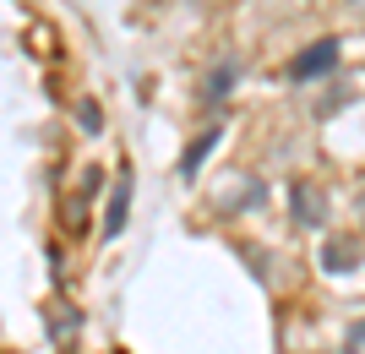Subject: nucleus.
Instances as JSON below:
<instances>
[{
  "label": "nucleus",
  "mask_w": 365,
  "mask_h": 354,
  "mask_svg": "<svg viewBox=\"0 0 365 354\" xmlns=\"http://www.w3.org/2000/svg\"><path fill=\"white\" fill-rule=\"evenodd\" d=\"M333 61H338V44H333V38H322V44H311L300 61L289 66V77H294V82H311V77H322Z\"/></svg>",
  "instance_id": "nucleus-1"
},
{
  "label": "nucleus",
  "mask_w": 365,
  "mask_h": 354,
  "mask_svg": "<svg viewBox=\"0 0 365 354\" xmlns=\"http://www.w3.org/2000/svg\"><path fill=\"white\" fill-rule=\"evenodd\" d=\"M360 256H365L360 240H327V251H322L327 273H349V262H360Z\"/></svg>",
  "instance_id": "nucleus-2"
},
{
  "label": "nucleus",
  "mask_w": 365,
  "mask_h": 354,
  "mask_svg": "<svg viewBox=\"0 0 365 354\" xmlns=\"http://www.w3.org/2000/svg\"><path fill=\"white\" fill-rule=\"evenodd\" d=\"M125 207H131V185H120V191H115V202H109V218H104V234H120Z\"/></svg>",
  "instance_id": "nucleus-3"
},
{
  "label": "nucleus",
  "mask_w": 365,
  "mask_h": 354,
  "mask_svg": "<svg viewBox=\"0 0 365 354\" xmlns=\"http://www.w3.org/2000/svg\"><path fill=\"white\" fill-rule=\"evenodd\" d=\"M294 213L322 218V197H317V185H294Z\"/></svg>",
  "instance_id": "nucleus-4"
},
{
  "label": "nucleus",
  "mask_w": 365,
  "mask_h": 354,
  "mask_svg": "<svg viewBox=\"0 0 365 354\" xmlns=\"http://www.w3.org/2000/svg\"><path fill=\"white\" fill-rule=\"evenodd\" d=\"M344 354H365V322L349 327V338H344Z\"/></svg>",
  "instance_id": "nucleus-5"
},
{
  "label": "nucleus",
  "mask_w": 365,
  "mask_h": 354,
  "mask_svg": "<svg viewBox=\"0 0 365 354\" xmlns=\"http://www.w3.org/2000/svg\"><path fill=\"white\" fill-rule=\"evenodd\" d=\"M354 6H360V16H365V0H354Z\"/></svg>",
  "instance_id": "nucleus-6"
},
{
  "label": "nucleus",
  "mask_w": 365,
  "mask_h": 354,
  "mask_svg": "<svg viewBox=\"0 0 365 354\" xmlns=\"http://www.w3.org/2000/svg\"><path fill=\"white\" fill-rule=\"evenodd\" d=\"M360 213H365V191H360Z\"/></svg>",
  "instance_id": "nucleus-7"
}]
</instances>
